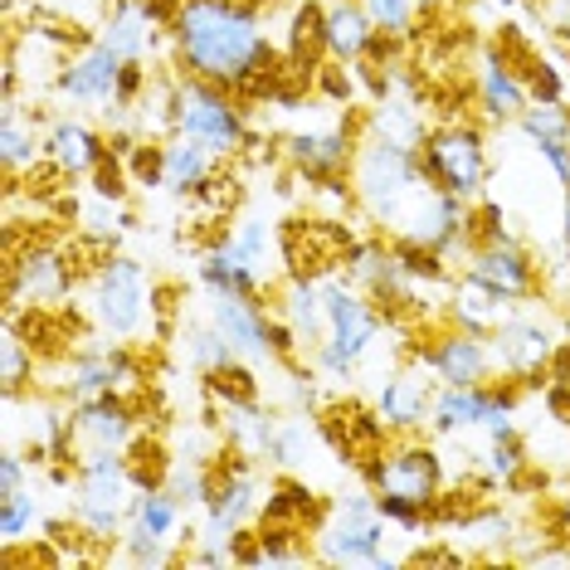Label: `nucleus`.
<instances>
[{
	"mask_svg": "<svg viewBox=\"0 0 570 570\" xmlns=\"http://www.w3.org/2000/svg\"><path fill=\"white\" fill-rule=\"evenodd\" d=\"M171 55L186 73L229 94H264L278 73V49L244 0H180L171 16Z\"/></svg>",
	"mask_w": 570,
	"mask_h": 570,
	"instance_id": "f257e3e1",
	"label": "nucleus"
},
{
	"mask_svg": "<svg viewBox=\"0 0 570 570\" xmlns=\"http://www.w3.org/2000/svg\"><path fill=\"white\" fill-rule=\"evenodd\" d=\"M361 473L375 492L381 517L400 531H420L444 498V459L420 434H391L375 459L361 463Z\"/></svg>",
	"mask_w": 570,
	"mask_h": 570,
	"instance_id": "f03ea898",
	"label": "nucleus"
},
{
	"mask_svg": "<svg viewBox=\"0 0 570 570\" xmlns=\"http://www.w3.org/2000/svg\"><path fill=\"white\" fill-rule=\"evenodd\" d=\"M317 283H322V297H327V336H322V346L313 352V366L322 381L346 385V381H356V366L371 356V346L381 342L385 313L371 303L366 288H356V283L342 274L317 278Z\"/></svg>",
	"mask_w": 570,
	"mask_h": 570,
	"instance_id": "7ed1b4c3",
	"label": "nucleus"
},
{
	"mask_svg": "<svg viewBox=\"0 0 570 570\" xmlns=\"http://www.w3.org/2000/svg\"><path fill=\"white\" fill-rule=\"evenodd\" d=\"M385 517L375 508V492L332 498L313 531V551L322 566H400L405 556L385 551Z\"/></svg>",
	"mask_w": 570,
	"mask_h": 570,
	"instance_id": "20e7f679",
	"label": "nucleus"
},
{
	"mask_svg": "<svg viewBox=\"0 0 570 570\" xmlns=\"http://www.w3.org/2000/svg\"><path fill=\"white\" fill-rule=\"evenodd\" d=\"M176 132L200 137L219 157H235V151L249 147V118L239 108V94L205 83L196 73L176 79Z\"/></svg>",
	"mask_w": 570,
	"mask_h": 570,
	"instance_id": "39448f33",
	"label": "nucleus"
},
{
	"mask_svg": "<svg viewBox=\"0 0 570 570\" xmlns=\"http://www.w3.org/2000/svg\"><path fill=\"white\" fill-rule=\"evenodd\" d=\"M157 307V288H151L147 268L127 254H108L94 274V322L118 342L147 332V317Z\"/></svg>",
	"mask_w": 570,
	"mask_h": 570,
	"instance_id": "423d86ee",
	"label": "nucleus"
},
{
	"mask_svg": "<svg viewBox=\"0 0 570 570\" xmlns=\"http://www.w3.org/2000/svg\"><path fill=\"white\" fill-rule=\"evenodd\" d=\"M264 512V478H258L254 459H244V453H235L215 469V492L210 502H205V522L196 531L200 547H229L235 551V541L249 531V522Z\"/></svg>",
	"mask_w": 570,
	"mask_h": 570,
	"instance_id": "0eeeda50",
	"label": "nucleus"
},
{
	"mask_svg": "<svg viewBox=\"0 0 570 570\" xmlns=\"http://www.w3.org/2000/svg\"><path fill=\"white\" fill-rule=\"evenodd\" d=\"M488 346H492V371H498V381H527V375H541L561 356L566 322L547 317L541 307H512V317L488 336Z\"/></svg>",
	"mask_w": 570,
	"mask_h": 570,
	"instance_id": "6e6552de",
	"label": "nucleus"
},
{
	"mask_svg": "<svg viewBox=\"0 0 570 570\" xmlns=\"http://www.w3.org/2000/svg\"><path fill=\"white\" fill-rule=\"evenodd\" d=\"M424 157V171H430L449 196H463V200H478L488 186V141L473 122H449V127H434L420 147Z\"/></svg>",
	"mask_w": 570,
	"mask_h": 570,
	"instance_id": "1a4fd4ad",
	"label": "nucleus"
},
{
	"mask_svg": "<svg viewBox=\"0 0 570 570\" xmlns=\"http://www.w3.org/2000/svg\"><path fill=\"white\" fill-rule=\"evenodd\" d=\"M122 69H127V59L108 40H83L79 55H69V63L59 69L55 94H59V102H94L108 118H118Z\"/></svg>",
	"mask_w": 570,
	"mask_h": 570,
	"instance_id": "9d476101",
	"label": "nucleus"
},
{
	"mask_svg": "<svg viewBox=\"0 0 570 570\" xmlns=\"http://www.w3.org/2000/svg\"><path fill=\"white\" fill-rule=\"evenodd\" d=\"M352 235L336 219H293L278 235V254L288 264V278H332L352 258Z\"/></svg>",
	"mask_w": 570,
	"mask_h": 570,
	"instance_id": "9b49d317",
	"label": "nucleus"
},
{
	"mask_svg": "<svg viewBox=\"0 0 570 570\" xmlns=\"http://www.w3.org/2000/svg\"><path fill=\"white\" fill-rule=\"evenodd\" d=\"M469 278H478L483 288H492L498 297H508V303H531V297L541 293V268L531 249L522 239H492V244H478L469 254V268H463Z\"/></svg>",
	"mask_w": 570,
	"mask_h": 570,
	"instance_id": "f8f14e48",
	"label": "nucleus"
},
{
	"mask_svg": "<svg viewBox=\"0 0 570 570\" xmlns=\"http://www.w3.org/2000/svg\"><path fill=\"white\" fill-rule=\"evenodd\" d=\"M414 361H424L439 385H488V381H498L488 336H478L469 327H449V332L430 336L424 346H414Z\"/></svg>",
	"mask_w": 570,
	"mask_h": 570,
	"instance_id": "ddd939ff",
	"label": "nucleus"
},
{
	"mask_svg": "<svg viewBox=\"0 0 570 570\" xmlns=\"http://www.w3.org/2000/svg\"><path fill=\"white\" fill-rule=\"evenodd\" d=\"M69 288H73V264H69V254H59V249L30 244L16 264H6V313L55 303V297H63Z\"/></svg>",
	"mask_w": 570,
	"mask_h": 570,
	"instance_id": "4468645a",
	"label": "nucleus"
},
{
	"mask_svg": "<svg viewBox=\"0 0 570 570\" xmlns=\"http://www.w3.org/2000/svg\"><path fill=\"white\" fill-rule=\"evenodd\" d=\"M430 366L410 356V366H400L385 375L381 395H375V414L391 434H420L434 414V395H439V381H430Z\"/></svg>",
	"mask_w": 570,
	"mask_h": 570,
	"instance_id": "2eb2a0df",
	"label": "nucleus"
},
{
	"mask_svg": "<svg viewBox=\"0 0 570 570\" xmlns=\"http://www.w3.org/2000/svg\"><path fill=\"white\" fill-rule=\"evenodd\" d=\"M69 434H73V453L79 449H132V439H137L132 405H127L118 391L73 400L69 405Z\"/></svg>",
	"mask_w": 570,
	"mask_h": 570,
	"instance_id": "dca6fc26",
	"label": "nucleus"
},
{
	"mask_svg": "<svg viewBox=\"0 0 570 570\" xmlns=\"http://www.w3.org/2000/svg\"><path fill=\"white\" fill-rule=\"evenodd\" d=\"M210 322L225 332V342L239 352V361L249 366H264V361H278L274 336H268V307L258 297H235V293H210Z\"/></svg>",
	"mask_w": 570,
	"mask_h": 570,
	"instance_id": "f3484780",
	"label": "nucleus"
},
{
	"mask_svg": "<svg viewBox=\"0 0 570 570\" xmlns=\"http://www.w3.org/2000/svg\"><path fill=\"white\" fill-rule=\"evenodd\" d=\"M361 141L346 132V127H307V132H293L283 141V157L297 166V176L317 180H336V176H352Z\"/></svg>",
	"mask_w": 570,
	"mask_h": 570,
	"instance_id": "a211bd4d",
	"label": "nucleus"
},
{
	"mask_svg": "<svg viewBox=\"0 0 570 570\" xmlns=\"http://www.w3.org/2000/svg\"><path fill=\"white\" fill-rule=\"evenodd\" d=\"M512 381H488V385H439L430 424L439 434H469L488 420V410L508 395Z\"/></svg>",
	"mask_w": 570,
	"mask_h": 570,
	"instance_id": "6ab92c4d",
	"label": "nucleus"
},
{
	"mask_svg": "<svg viewBox=\"0 0 570 570\" xmlns=\"http://www.w3.org/2000/svg\"><path fill=\"white\" fill-rule=\"evenodd\" d=\"M478 102H483V112L492 122H517L527 112V79L512 69V59L502 55V49H488L483 59H478Z\"/></svg>",
	"mask_w": 570,
	"mask_h": 570,
	"instance_id": "aec40b11",
	"label": "nucleus"
},
{
	"mask_svg": "<svg viewBox=\"0 0 570 570\" xmlns=\"http://www.w3.org/2000/svg\"><path fill=\"white\" fill-rule=\"evenodd\" d=\"M161 35H171V24H161L157 16H151L147 0H112L98 40H108L122 59H147L151 49H157Z\"/></svg>",
	"mask_w": 570,
	"mask_h": 570,
	"instance_id": "412c9836",
	"label": "nucleus"
},
{
	"mask_svg": "<svg viewBox=\"0 0 570 570\" xmlns=\"http://www.w3.org/2000/svg\"><path fill=\"white\" fill-rule=\"evenodd\" d=\"M381 40L375 20L361 10V0H332L327 20H322V45L336 63H361L371 55V45Z\"/></svg>",
	"mask_w": 570,
	"mask_h": 570,
	"instance_id": "4be33fe9",
	"label": "nucleus"
},
{
	"mask_svg": "<svg viewBox=\"0 0 570 570\" xmlns=\"http://www.w3.org/2000/svg\"><path fill=\"white\" fill-rule=\"evenodd\" d=\"M49 161H55V171L63 180H73V176H94L98 171V161L108 157V141H102L94 127L79 122V118H59L55 127H49Z\"/></svg>",
	"mask_w": 570,
	"mask_h": 570,
	"instance_id": "5701e85b",
	"label": "nucleus"
},
{
	"mask_svg": "<svg viewBox=\"0 0 570 570\" xmlns=\"http://www.w3.org/2000/svg\"><path fill=\"white\" fill-rule=\"evenodd\" d=\"M49 132H40V118L24 112L16 98L6 102V127H0V161H6V180H20V171L49 161Z\"/></svg>",
	"mask_w": 570,
	"mask_h": 570,
	"instance_id": "b1692460",
	"label": "nucleus"
},
{
	"mask_svg": "<svg viewBox=\"0 0 570 570\" xmlns=\"http://www.w3.org/2000/svg\"><path fill=\"white\" fill-rule=\"evenodd\" d=\"M278 313L288 317V327L297 332L303 352H317L327 336V297H322L317 278H288L278 293Z\"/></svg>",
	"mask_w": 570,
	"mask_h": 570,
	"instance_id": "393cba45",
	"label": "nucleus"
},
{
	"mask_svg": "<svg viewBox=\"0 0 570 570\" xmlns=\"http://www.w3.org/2000/svg\"><path fill=\"white\" fill-rule=\"evenodd\" d=\"M166 147V190H180V196H196L215 180V166H219V151H210L200 137H186V132H171L161 141Z\"/></svg>",
	"mask_w": 570,
	"mask_h": 570,
	"instance_id": "a878e982",
	"label": "nucleus"
},
{
	"mask_svg": "<svg viewBox=\"0 0 570 570\" xmlns=\"http://www.w3.org/2000/svg\"><path fill=\"white\" fill-rule=\"evenodd\" d=\"M512 307L508 297H498L492 288H483L478 278L463 274L459 283H453V293H449V317H453V327H469L478 336H492L502 327V322L512 317Z\"/></svg>",
	"mask_w": 570,
	"mask_h": 570,
	"instance_id": "bb28decb",
	"label": "nucleus"
},
{
	"mask_svg": "<svg viewBox=\"0 0 570 570\" xmlns=\"http://www.w3.org/2000/svg\"><path fill=\"white\" fill-rule=\"evenodd\" d=\"M180 517H186V502L171 488H141L122 531H141V537H157V541H186V537H176Z\"/></svg>",
	"mask_w": 570,
	"mask_h": 570,
	"instance_id": "cd10ccee",
	"label": "nucleus"
},
{
	"mask_svg": "<svg viewBox=\"0 0 570 570\" xmlns=\"http://www.w3.org/2000/svg\"><path fill=\"white\" fill-rule=\"evenodd\" d=\"M180 356H186V366H196L200 375L239 361V352L225 342V332H219L215 322H190V327L180 332Z\"/></svg>",
	"mask_w": 570,
	"mask_h": 570,
	"instance_id": "c85d7f7f",
	"label": "nucleus"
},
{
	"mask_svg": "<svg viewBox=\"0 0 570 570\" xmlns=\"http://www.w3.org/2000/svg\"><path fill=\"white\" fill-rule=\"evenodd\" d=\"M366 132H375V137H385V141H400V147H414V151H420V147H424V137H430V127H424L420 108H410V102H391V98H385L381 108L371 112Z\"/></svg>",
	"mask_w": 570,
	"mask_h": 570,
	"instance_id": "c756f323",
	"label": "nucleus"
},
{
	"mask_svg": "<svg viewBox=\"0 0 570 570\" xmlns=\"http://www.w3.org/2000/svg\"><path fill=\"white\" fill-rule=\"evenodd\" d=\"M0 381L6 395H24L35 385V342H24L20 322L6 317V342H0Z\"/></svg>",
	"mask_w": 570,
	"mask_h": 570,
	"instance_id": "7c9ffc66",
	"label": "nucleus"
},
{
	"mask_svg": "<svg viewBox=\"0 0 570 570\" xmlns=\"http://www.w3.org/2000/svg\"><path fill=\"white\" fill-rule=\"evenodd\" d=\"M40 527H45V512H40V502H35L30 488L0 492V541H6V547L30 541V531H40Z\"/></svg>",
	"mask_w": 570,
	"mask_h": 570,
	"instance_id": "2f4dec72",
	"label": "nucleus"
},
{
	"mask_svg": "<svg viewBox=\"0 0 570 570\" xmlns=\"http://www.w3.org/2000/svg\"><path fill=\"white\" fill-rule=\"evenodd\" d=\"M317 444V424L307 414H293V420H278V444H274V463L278 469H303L313 459Z\"/></svg>",
	"mask_w": 570,
	"mask_h": 570,
	"instance_id": "473e14b6",
	"label": "nucleus"
},
{
	"mask_svg": "<svg viewBox=\"0 0 570 570\" xmlns=\"http://www.w3.org/2000/svg\"><path fill=\"white\" fill-rule=\"evenodd\" d=\"M517 127H522V137H531V147L537 141H570V108L566 102H527Z\"/></svg>",
	"mask_w": 570,
	"mask_h": 570,
	"instance_id": "72a5a7b5",
	"label": "nucleus"
},
{
	"mask_svg": "<svg viewBox=\"0 0 570 570\" xmlns=\"http://www.w3.org/2000/svg\"><path fill=\"white\" fill-rule=\"evenodd\" d=\"M127 469H132V483L141 488H166V473H171V449L151 444V439H132L127 449Z\"/></svg>",
	"mask_w": 570,
	"mask_h": 570,
	"instance_id": "f704fd0d",
	"label": "nucleus"
},
{
	"mask_svg": "<svg viewBox=\"0 0 570 570\" xmlns=\"http://www.w3.org/2000/svg\"><path fill=\"white\" fill-rule=\"evenodd\" d=\"M459 537L473 541V547H492L488 556H498V547H512V541H517V522H512V517H502V512H492V508H483V512L463 517Z\"/></svg>",
	"mask_w": 570,
	"mask_h": 570,
	"instance_id": "c9c22d12",
	"label": "nucleus"
},
{
	"mask_svg": "<svg viewBox=\"0 0 570 570\" xmlns=\"http://www.w3.org/2000/svg\"><path fill=\"white\" fill-rule=\"evenodd\" d=\"M522 469H527L522 439H517V434L488 439V449H483V473H488V483H517V473H522Z\"/></svg>",
	"mask_w": 570,
	"mask_h": 570,
	"instance_id": "e433bc0d",
	"label": "nucleus"
},
{
	"mask_svg": "<svg viewBox=\"0 0 570 570\" xmlns=\"http://www.w3.org/2000/svg\"><path fill=\"white\" fill-rule=\"evenodd\" d=\"M361 10L375 20V30L391 35V40H405L420 20V0H361Z\"/></svg>",
	"mask_w": 570,
	"mask_h": 570,
	"instance_id": "4c0bfd02",
	"label": "nucleus"
},
{
	"mask_svg": "<svg viewBox=\"0 0 570 570\" xmlns=\"http://www.w3.org/2000/svg\"><path fill=\"white\" fill-rule=\"evenodd\" d=\"M229 244H235V249L249 258L258 274L268 278V249H274V229H268V219H258V215L239 219V225L229 229Z\"/></svg>",
	"mask_w": 570,
	"mask_h": 570,
	"instance_id": "58836bf2",
	"label": "nucleus"
},
{
	"mask_svg": "<svg viewBox=\"0 0 570 570\" xmlns=\"http://www.w3.org/2000/svg\"><path fill=\"white\" fill-rule=\"evenodd\" d=\"M24 483H30V463H24V453L6 449L0 453V492H20Z\"/></svg>",
	"mask_w": 570,
	"mask_h": 570,
	"instance_id": "ea45409f",
	"label": "nucleus"
},
{
	"mask_svg": "<svg viewBox=\"0 0 570 570\" xmlns=\"http://www.w3.org/2000/svg\"><path fill=\"white\" fill-rule=\"evenodd\" d=\"M537 157H547L556 180L570 190V141H537Z\"/></svg>",
	"mask_w": 570,
	"mask_h": 570,
	"instance_id": "a19ab883",
	"label": "nucleus"
},
{
	"mask_svg": "<svg viewBox=\"0 0 570 570\" xmlns=\"http://www.w3.org/2000/svg\"><path fill=\"white\" fill-rule=\"evenodd\" d=\"M414 566H463L469 561V556L463 551H420V556H410Z\"/></svg>",
	"mask_w": 570,
	"mask_h": 570,
	"instance_id": "79ce46f5",
	"label": "nucleus"
},
{
	"mask_svg": "<svg viewBox=\"0 0 570 570\" xmlns=\"http://www.w3.org/2000/svg\"><path fill=\"white\" fill-rule=\"evenodd\" d=\"M547 10H551V24L570 40V0H547Z\"/></svg>",
	"mask_w": 570,
	"mask_h": 570,
	"instance_id": "37998d69",
	"label": "nucleus"
},
{
	"mask_svg": "<svg viewBox=\"0 0 570 570\" xmlns=\"http://www.w3.org/2000/svg\"><path fill=\"white\" fill-rule=\"evenodd\" d=\"M561 69H566V98H570V55L561 59Z\"/></svg>",
	"mask_w": 570,
	"mask_h": 570,
	"instance_id": "c03bdc74",
	"label": "nucleus"
},
{
	"mask_svg": "<svg viewBox=\"0 0 570 570\" xmlns=\"http://www.w3.org/2000/svg\"><path fill=\"white\" fill-rule=\"evenodd\" d=\"M566 346H570V317H566Z\"/></svg>",
	"mask_w": 570,
	"mask_h": 570,
	"instance_id": "a18cd8bd",
	"label": "nucleus"
},
{
	"mask_svg": "<svg viewBox=\"0 0 570 570\" xmlns=\"http://www.w3.org/2000/svg\"><path fill=\"white\" fill-rule=\"evenodd\" d=\"M420 6H434V0H420Z\"/></svg>",
	"mask_w": 570,
	"mask_h": 570,
	"instance_id": "49530a36",
	"label": "nucleus"
},
{
	"mask_svg": "<svg viewBox=\"0 0 570 570\" xmlns=\"http://www.w3.org/2000/svg\"><path fill=\"white\" fill-rule=\"evenodd\" d=\"M327 6H332V0H327Z\"/></svg>",
	"mask_w": 570,
	"mask_h": 570,
	"instance_id": "de8ad7c7",
	"label": "nucleus"
}]
</instances>
